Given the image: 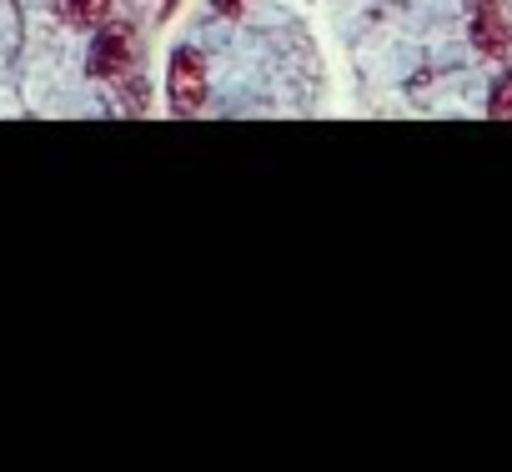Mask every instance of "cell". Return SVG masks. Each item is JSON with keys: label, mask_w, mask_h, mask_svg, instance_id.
I'll list each match as a JSON object with an SVG mask.
<instances>
[{"label": "cell", "mask_w": 512, "mask_h": 472, "mask_svg": "<svg viewBox=\"0 0 512 472\" xmlns=\"http://www.w3.org/2000/svg\"><path fill=\"white\" fill-rule=\"evenodd\" d=\"M166 91H171L176 116H196V111L206 106V66H201V56H196V51H176V56H171Z\"/></svg>", "instance_id": "1"}, {"label": "cell", "mask_w": 512, "mask_h": 472, "mask_svg": "<svg viewBox=\"0 0 512 472\" xmlns=\"http://www.w3.org/2000/svg\"><path fill=\"white\" fill-rule=\"evenodd\" d=\"M91 71L101 76V81H111V76H126L131 71V36L126 31H101L96 36V46H91Z\"/></svg>", "instance_id": "2"}, {"label": "cell", "mask_w": 512, "mask_h": 472, "mask_svg": "<svg viewBox=\"0 0 512 472\" xmlns=\"http://www.w3.org/2000/svg\"><path fill=\"white\" fill-rule=\"evenodd\" d=\"M472 41H477V51H487V56H507V51H512V31H507V21H502L492 6H477V16H472Z\"/></svg>", "instance_id": "3"}, {"label": "cell", "mask_w": 512, "mask_h": 472, "mask_svg": "<svg viewBox=\"0 0 512 472\" xmlns=\"http://www.w3.org/2000/svg\"><path fill=\"white\" fill-rule=\"evenodd\" d=\"M111 16V0H66V21L71 26H101Z\"/></svg>", "instance_id": "4"}, {"label": "cell", "mask_w": 512, "mask_h": 472, "mask_svg": "<svg viewBox=\"0 0 512 472\" xmlns=\"http://www.w3.org/2000/svg\"><path fill=\"white\" fill-rule=\"evenodd\" d=\"M487 111H492L497 121H512V76H502V81L492 86V101H487Z\"/></svg>", "instance_id": "5"}, {"label": "cell", "mask_w": 512, "mask_h": 472, "mask_svg": "<svg viewBox=\"0 0 512 472\" xmlns=\"http://www.w3.org/2000/svg\"><path fill=\"white\" fill-rule=\"evenodd\" d=\"M246 6V0H221V11H241Z\"/></svg>", "instance_id": "6"}]
</instances>
